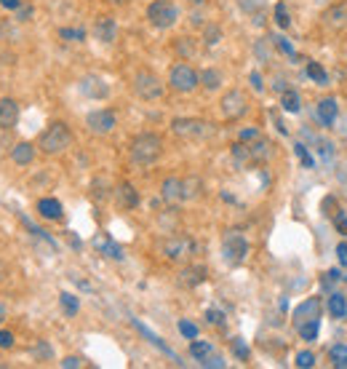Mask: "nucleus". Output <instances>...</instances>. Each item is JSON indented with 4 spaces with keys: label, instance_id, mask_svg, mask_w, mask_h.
Masks as SVG:
<instances>
[{
    "label": "nucleus",
    "instance_id": "1",
    "mask_svg": "<svg viewBox=\"0 0 347 369\" xmlns=\"http://www.w3.org/2000/svg\"><path fill=\"white\" fill-rule=\"evenodd\" d=\"M70 145H72V132H70V126L62 123V120L48 123L38 137V147L46 156H59V153H65Z\"/></svg>",
    "mask_w": 347,
    "mask_h": 369
},
{
    "label": "nucleus",
    "instance_id": "2",
    "mask_svg": "<svg viewBox=\"0 0 347 369\" xmlns=\"http://www.w3.org/2000/svg\"><path fill=\"white\" fill-rule=\"evenodd\" d=\"M160 153H163V139H160L158 134H139V137H133L131 142V161L133 163H139V166H150V163H155L160 158Z\"/></svg>",
    "mask_w": 347,
    "mask_h": 369
},
{
    "label": "nucleus",
    "instance_id": "3",
    "mask_svg": "<svg viewBox=\"0 0 347 369\" xmlns=\"http://www.w3.org/2000/svg\"><path fill=\"white\" fill-rule=\"evenodd\" d=\"M171 132L182 139H209L214 134V123L203 118H174Z\"/></svg>",
    "mask_w": 347,
    "mask_h": 369
},
{
    "label": "nucleus",
    "instance_id": "4",
    "mask_svg": "<svg viewBox=\"0 0 347 369\" xmlns=\"http://www.w3.org/2000/svg\"><path fill=\"white\" fill-rule=\"evenodd\" d=\"M147 19H150V25L158 27V30H169V27L176 25L179 8L174 6L171 0H152L147 6Z\"/></svg>",
    "mask_w": 347,
    "mask_h": 369
},
{
    "label": "nucleus",
    "instance_id": "5",
    "mask_svg": "<svg viewBox=\"0 0 347 369\" xmlns=\"http://www.w3.org/2000/svg\"><path fill=\"white\" fill-rule=\"evenodd\" d=\"M163 80L155 75V73H150V70H142V73H136L133 75V94L139 96V99H145V102H155L163 96Z\"/></svg>",
    "mask_w": 347,
    "mask_h": 369
},
{
    "label": "nucleus",
    "instance_id": "6",
    "mask_svg": "<svg viewBox=\"0 0 347 369\" xmlns=\"http://www.w3.org/2000/svg\"><path fill=\"white\" fill-rule=\"evenodd\" d=\"M198 83H200V75L190 65H185V62L174 65L171 73H169V86H171L174 92H179V94L195 92V89H198Z\"/></svg>",
    "mask_w": 347,
    "mask_h": 369
},
{
    "label": "nucleus",
    "instance_id": "7",
    "mask_svg": "<svg viewBox=\"0 0 347 369\" xmlns=\"http://www.w3.org/2000/svg\"><path fill=\"white\" fill-rule=\"evenodd\" d=\"M222 251H225V260L230 265H240L249 254V241L240 230H227L222 238Z\"/></svg>",
    "mask_w": 347,
    "mask_h": 369
},
{
    "label": "nucleus",
    "instance_id": "8",
    "mask_svg": "<svg viewBox=\"0 0 347 369\" xmlns=\"http://www.w3.org/2000/svg\"><path fill=\"white\" fill-rule=\"evenodd\" d=\"M192 251H195V241L190 236H171L163 244V254H166V260H171V263H182Z\"/></svg>",
    "mask_w": 347,
    "mask_h": 369
},
{
    "label": "nucleus",
    "instance_id": "9",
    "mask_svg": "<svg viewBox=\"0 0 347 369\" xmlns=\"http://www.w3.org/2000/svg\"><path fill=\"white\" fill-rule=\"evenodd\" d=\"M222 115L227 120H238L246 115V110H249V102H246V94L238 92V89H230V92L222 96Z\"/></svg>",
    "mask_w": 347,
    "mask_h": 369
},
{
    "label": "nucleus",
    "instance_id": "10",
    "mask_svg": "<svg viewBox=\"0 0 347 369\" xmlns=\"http://www.w3.org/2000/svg\"><path fill=\"white\" fill-rule=\"evenodd\" d=\"M323 27L332 30V32H342L347 30V0L345 3H332L326 11H323Z\"/></svg>",
    "mask_w": 347,
    "mask_h": 369
},
{
    "label": "nucleus",
    "instance_id": "11",
    "mask_svg": "<svg viewBox=\"0 0 347 369\" xmlns=\"http://www.w3.org/2000/svg\"><path fill=\"white\" fill-rule=\"evenodd\" d=\"M86 126L91 134H110L115 129V113L112 110H93L86 118Z\"/></svg>",
    "mask_w": 347,
    "mask_h": 369
},
{
    "label": "nucleus",
    "instance_id": "12",
    "mask_svg": "<svg viewBox=\"0 0 347 369\" xmlns=\"http://www.w3.org/2000/svg\"><path fill=\"white\" fill-rule=\"evenodd\" d=\"M93 38L99 40V43H115L118 38V22L112 19V16H96V22H93Z\"/></svg>",
    "mask_w": 347,
    "mask_h": 369
},
{
    "label": "nucleus",
    "instance_id": "13",
    "mask_svg": "<svg viewBox=\"0 0 347 369\" xmlns=\"http://www.w3.org/2000/svg\"><path fill=\"white\" fill-rule=\"evenodd\" d=\"M160 196L169 204H182L185 201V182L179 177H169L166 182L160 184Z\"/></svg>",
    "mask_w": 347,
    "mask_h": 369
},
{
    "label": "nucleus",
    "instance_id": "14",
    "mask_svg": "<svg viewBox=\"0 0 347 369\" xmlns=\"http://www.w3.org/2000/svg\"><path fill=\"white\" fill-rule=\"evenodd\" d=\"M80 92L86 94L89 99H105L110 89H107V83L99 75H86V78L80 80Z\"/></svg>",
    "mask_w": 347,
    "mask_h": 369
},
{
    "label": "nucleus",
    "instance_id": "15",
    "mask_svg": "<svg viewBox=\"0 0 347 369\" xmlns=\"http://www.w3.org/2000/svg\"><path fill=\"white\" fill-rule=\"evenodd\" d=\"M16 123H19V105H16V99H11V96L0 99V129H13Z\"/></svg>",
    "mask_w": 347,
    "mask_h": 369
},
{
    "label": "nucleus",
    "instance_id": "16",
    "mask_svg": "<svg viewBox=\"0 0 347 369\" xmlns=\"http://www.w3.org/2000/svg\"><path fill=\"white\" fill-rule=\"evenodd\" d=\"M115 201H118L120 209H136V206H139V193L133 190V184L120 182L118 187H115Z\"/></svg>",
    "mask_w": 347,
    "mask_h": 369
},
{
    "label": "nucleus",
    "instance_id": "17",
    "mask_svg": "<svg viewBox=\"0 0 347 369\" xmlns=\"http://www.w3.org/2000/svg\"><path fill=\"white\" fill-rule=\"evenodd\" d=\"M294 327H299V324H305L310 318H320V303L313 297V300H305V303L299 305L296 311H294Z\"/></svg>",
    "mask_w": 347,
    "mask_h": 369
},
{
    "label": "nucleus",
    "instance_id": "18",
    "mask_svg": "<svg viewBox=\"0 0 347 369\" xmlns=\"http://www.w3.org/2000/svg\"><path fill=\"white\" fill-rule=\"evenodd\" d=\"M206 276H209V270H206L203 265H190V268H185V270L179 273V284H182V287H198V284L206 281Z\"/></svg>",
    "mask_w": 347,
    "mask_h": 369
},
{
    "label": "nucleus",
    "instance_id": "19",
    "mask_svg": "<svg viewBox=\"0 0 347 369\" xmlns=\"http://www.w3.org/2000/svg\"><path fill=\"white\" fill-rule=\"evenodd\" d=\"M11 161L16 166H30V163L35 161V145H32V142H19V145H13Z\"/></svg>",
    "mask_w": 347,
    "mask_h": 369
},
{
    "label": "nucleus",
    "instance_id": "20",
    "mask_svg": "<svg viewBox=\"0 0 347 369\" xmlns=\"http://www.w3.org/2000/svg\"><path fill=\"white\" fill-rule=\"evenodd\" d=\"M249 150H251L254 166L265 163V161H270V156H273V145H270L267 139H262V137H256L254 142H249Z\"/></svg>",
    "mask_w": 347,
    "mask_h": 369
},
{
    "label": "nucleus",
    "instance_id": "21",
    "mask_svg": "<svg viewBox=\"0 0 347 369\" xmlns=\"http://www.w3.org/2000/svg\"><path fill=\"white\" fill-rule=\"evenodd\" d=\"M38 211L43 220H62V204L56 198H40L38 201Z\"/></svg>",
    "mask_w": 347,
    "mask_h": 369
},
{
    "label": "nucleus",
    "instance_id": "22",
    "mask_svg": "<svg viewBox=\"0 0 347 369\" xmlns=\"http://www.w3.org/2000/svg\"><path fill=\"white\" fill-rule=\"evenodd\" d=\"M334 118H336V99H334V96L320 99L318 102V120L329 129V126H334Z\"/></svg>",
    "mask_w": 347,
    "mask_h": 369
},
{
    "label": "nucleus",
    "instance_id": "23",
    "mask_svg": "<svg viewBox=\"0 0 347 369\" xmlns=\"http://www.w3.org/2000/svg\"><path fill=\"white\" fill-rule=\"evenodd\" d=\"M280 105L286 113H299L302 110V96L299 92H294V89H286V92L280 94Z\"/></svg>",
    "mask_w": 347,
    "mask_h": 369
},
{
    "label": "nucleus",
    "instance_id": "24",
    "mask_svg": "<svg viewBox=\"0 0 347 369\" xmlns=\"http://www.w3.org/2000/svg\"><path fill=\"white\" fill-rule=\"evenodd\" d=\"M296 330H299V337H302L305 343H313V340H318L320 318H310V321H305V324H299Z\"/></svg>",
    "mask_w": 347,
    "mask_h": 369
},
{
    "label": "nucleus",
    "instance_id": "25",
    "mask_svg": "<svg viewBox=\"0 0 347 369\" xmlns=\"http://www.w3.org/2000/svg\"><path fill=\"white\" fill-rule=\"evenodd\" d=\"M93 244H96V249L102 251V254L112 257V260H120V257H123V249H120L115 241H110V238H96Z\"/></svg>",
    "mask_w": 347,
    "mask_h": 369
},
{
    "label": "nucleus",
    "instance_id": "26",
    "mask_svg": "<svg viewBox=\"0 0 347 369\" xmlns=\"http://www.w3.org/2000/svg\"><path fill=\"white\" fill-rule=\"evenodd\" d=\"M200 86H206L209 92H216L222 86V73L219 70H203L200 73Z\"/></svg>",
    "mask_w": 347,
    "mask_h": 369
},
{
    "label": "nucleus",
    "instance_id": "27",
    "mask_svg": "<svg viewBox=\"0 0 347 369\" xmlns=\"http://www.w3.org/2000/svg\"><path fill=\"white\" fill-rule=\"evenodd\" d=\"M329 311H332L334 318H345L347 316V300L342 297V294L334 292L332 297H329Z\"/></svg>",
    "mask_w": 347,
    "mask_h": 369
},
{
    "label": "nucleus",
    "instance_id": "28",
    "mask_svg": "<svg viewBox=\"0 0 347 369\" xmlns=\"http://www.w3.org/2000/svg\"><path fill=\"white\" fill-rule=\"evenodd\" d=\"M329 356H332V364H334V367L345 369V367H347V345H342V343L332 345Z\"/></svg>",
    "mask_w": 347,
    "mask_h": 369
},
{
    "label": "nucleus",
    "instance_id": "29",
    "mask_svg": "<svg viewBox=\"0 0 347 369\" xmlns=\"http://www.w3.org/2000/svg\"><path fill=\"white\" fill-rule=\"evenodd\" d=\"M190 354H192V358L203 361L206 356H211L214 348H211V343H203V340H192V343H190Z\"/></svg>",
    "mask_w": 347,
    "mask_h": 369
},
{
    "label": "nucleus",
    "instance_id": "30",
    "mask_svg": "<svg viewBox=\"0 0 347 369\" xmlns=\"http://www.w3.org/2000/svg\"><path fill=\"white\" fill-rule=\"evenodd\" d=\"M59 303H62V308H65L67 316H75V313H78L80 303H78V297H75V294H70V292H62V294H59Z\"/></svg>",
    "mask_w": 347,
    "mask_h": 369
},
{
    "label": "nucleus",
    "instance_id": "31",
    "mask_svg": "<svg viewBox=\"0 0 347 369\" xmlns=\"http://www.w3.org/2000/svg\"><path fill=\"white\" fill-rule=\"evenodd\" d=\"M307 75L315 80V83H320V86L329 83V75H326V70H323L318 62H307Z\"/></svg>",
    "mask_w": 347,
    "mask_h": 369
},
{
    "label": "nucleus",
    "instance_id": "32",
    "mask_svg": "<svg viewBox=\"0 0 347 369\" xmlns=\"http://www.w3.org/2000/svg\"><path fill=\"white\" fill-rule=\"evenodd\" d=\"M32 356L38 358V361H51V356H53L51 345L46 343V340H38V343L32 345Z\"/></svg>",
    "mask_w": 347,
    "mask_h": 369
},
{
    "label": "nucleus",
    "instance_id": "33",
    "mask_svg": "<svg viewBox=\"0 0 347 369\" xmlns=\"http://www.w3.org/2000/svg\"><path fill=\"white\" fill-rule=\"evenodd\" d=\"M256 56H259L262 62H270V59H273V35H270V38H262L256 43Z\"/></svg>",
    "mask_w": 347,
    "mask_h": 369
},
{
    "label": "nucleus",
    "instance_id": "34",
    "mask_svg": "<svg viewBox=\"0 0 347 369\" xmlns=\"http://www.w3.org/2000/svg\"><path fill=\"white\" fill-rule=\"evenodd\" d=\"M185 182V201H190V198H195L203 190V182H200L198 177H187V180H182Z\"/></svg>",
    "mask_w": 347,
    "mask_h": 369
},
{
    "label": "nucleus",
    "instance_id": "35",
    "mask_svg": "<svg viewBox=\"0 0 347 369\" xmlns=\"http://www.w3.org/2000/svg\"><path fill=\"white\" fill-rule=\"evenodd\" d=\"M174 49H176V54L179 56H192V51H195V46H192V40L190 38H176V43H174Z\"/></svg>",
    "mask_w": 347,
    "mask_h": 369
},
{
    "label": "nucleus",
    "instance_id": "36",
    "mask_svg": "<svg viewBox=\"0 0 347 369\" xmlns=\"http://www.w3.org/2000/svg\"><path fill=\"white\" fill-rule=\"evenodd\" d=\"M219 40H222V30L214 27V25L206 27V32H203V43H206V46H216Z\"/></svg>",
    "mask_w": 347,
    "mask_h": 369
},
{
    "label": "nucleus",
    "instance_id": "37",
    "mask_svg": "<svg viewBox=\"0 0 347 369\" xmlns=\"http://www.w3.org/2000/svg\"><path fill=\"white\" fill-rule=\"evenodd\" d=\"M238 6L246 13H262V8H265V0H238Z\"/></svg>",
    "mask_w": 347,
    "mask_h": 369
},
{
    "label": "nucleus",
    "instance_id": "38",
    "mask_svg": "<svg viewBox=\"0 0 347 369\" xmlns=\"http://www.w3.org/2000/svg\"><path fill=\"white\" fill-rule=\"evenodd\" d=\"M275 22H278L280 30H286V27L292 25V19H289V11H286V3H278V6H275Z\"/></svg>",
    "mask_w": 347,
    "mask_h": 369
},
{
    "label": "nucleus",
    "instance_id": "39",
    "mask_svg": "<svg viewBox=\"0 0 347 369\" xmlns=\"http://www.w3.org/2000/svg\"><path fill=\"white\" fill-rule=\"evenodd\" d=\"M179 332L185 334L187 340H195V337H198V327H195L192 321H187V318H182V321H179Z\"/></svg>",
    "mask_w": 347,
    "mask_h": 369
},
{
    "label": "nucleus",
    "instance_id": "40",
    "mask_svg": "<svg viewBox=\"0 0 347 369\" xmlns=\"http://www.w3.org/2000/svg\"><path fill=\"white\" fill-rule=\"evenodd\" d=\"M296 367H299V369L315 367V354H310V351H302V354L296 356Z\"/></svg>",
    "mask_w": 347,
    "mask_h": 369
},
{
    "label": "nucleus",
    "instance_id": "41",
    "mask_svg": "<svg viewBox=\"0 0 347 369\" xmlns=\"http://www.w3.org/2000/svg\"><path fill=\"white\" fill-rule=\"evenodd\" d=\"M294 150H296V156L302 158V163H305L307 169H313V166H315V161H313V156L307 153V147L302 145V142H296V145H294Z\"/></svg>",
    "mask_w": 347,
    "mask_h": 369
},
{
    "label": "nucleus",
    "instance_id": "42",
    "mask_svg": "<svg viewBox=\"0 0 347 369\" xmlns=\"http://www.w3.org/2000/svg\"><path fill=\"white\" fill-rule=\"evenodd\" d=\"M273 43H275L280 51L286 54V56H296V51H294V46H292V43H289L286 38H280V35H273Z\"/></svg>",
    "mask_w": 347,
    "mask_h": 369
},
{
    "label": "nucleus",
    "instance_id": "43",
    "mask_svg": "<svg viewBox=\"0 0 347 369\" xmlns=\"http://www.w3.org/2000/svg\"><path fill=\"white\" fill-rule=\"evenodd\" d=\"M59 35H62L65 40H78V43L86 38V32H83L80 27H78V30H70V27H65V30H59Z\"/></svg>",
    "mask_w": 347,
    "mask_h": 369
},
{
    "label": "nucleus",
    "instance_id": "44",
    "mask_svg": "<svg viewBox=\"0 0 347 369\" xmlns=\"http://www.w3.org/2000/svg\"><path fill=\"white\" fill-rule=\"evenodd\" d=\"M334 227H336L342 236H347V217L342 214V211H336V214H334Z\"/></svg>",
    "mask_w": 347,
    "mask_h": 369
},
{
    "label": "nucleus",
    "instance_id": "45",
    "mask_svg": "<svg viewBox=\"0 0 347 369\" xmlns=\"http://www.w3.org/2000/svg\"><path fill=\"white\" fill-rule=\"evenodd\" d=\"M233 351H235V356L243 358V361L249 358V348H246V345L240 343V337H235V340H233Z\"/></svg>",
    "mask_w": 347,
    "mask_h": 369
},
{
    "label": "nucleus",
    "instance_id": "46",
    "mask_svg": "<svg viewBox=\"0 0 347 369\" xmlns=\"http://www.w3.org/2000/svg\"><path fill=\"white\" fill-rule=\"evenodd\" d=\"M0 348H3V351H11L13 348V334L11 332L0 330Z\"/></svg>",
    "mask_w": 347,
    "mask_h": 369
},
{
    "label": "nucleus",
    "instance_id": "47",
    "mask_svg": "<svg viewBox=\"0 0 347 369\" xmlns=\"http://www.w3.org/2000/svg\"><path fill=\"white\" fill-rule=\"evenodd\" d=\"M200 364H203V367H225V358L222 356H206L203 358V361H200Z\"/></svg>",
    "mask_w": 347,
    "mask_h": 369
},
{
    "label": "nucleus",
    "instance_id": "48",
    "mask_svg": "<svg viewBox=\"0 0 347 369\" xmlns=\"http://www.w3.org/2000/svg\"><path fill=\"white\" fill-rule=\"evenodd\" d=\"M30 16H32V6H25V3H22V6L16 8V19H19V22H27Z\"/></svg>",
    "mask_w": 347,
    "mask_h": 369
},
{
    "label": "nucleus",
    "instance_id": "49",
    "mask_svg": "<svg viewBox=\"0 0 347 369\" xmlns=\"http://www.w3.org/2000/svg\"><path fill=\"white\" fill-rule=\"evenodd\" d=\"M206 321H209V324H216V327H219V324L225 321V313H219V311H206Z\"/></svg>",
    "mask_w": 347,
    "mask_h": 369
},
{
    "label": "nucleus",
    "instance_id": "50",
    "mask_svg": "<svg viewBox=\"0 0 347 369\" xmlns=\"http://www.w3.org/2000/svg\"><path fill=\"white\" fill-rule=\"evenodd\" d=\"M256 137H259L256 129H243V132H240V142H254Z\"/></svg>",
    "mask_w": 347,
    "mask_h": 369
},
{
    "label": "nucleus",
    "instance_id": "51",
    "mask_svg": "<svg viewBox=\"0 0 347 369\" xmlns=\"http://www.w3.org/2000/svg\"><path fill=\"white\" fill-rule=\"evenodd\" d=\"M336 257H339V265L347 268V241H342V244L336 246Z\"/></svg>",
    "mask_w": 347,
    "mask_h": 369
},
{
    "label": "nucleus",
    "instance_id": "52",
    "mask_svg": "<svg viewBox=\"0 0 347 369\" xmlns=\"http://www.w3.org/2000/svg\"><path fill=\"white\" fill-rule=\"evenodd\" d=\"M62 367H65V369H72V367H83V358H78V356H67L65 361H62Z\"/></svg>",
    "mask_w": 347,
    "mask_h": 369
},
{
    "label": "nucleus",
    "instance_id": "53",
    "mask_svg": "<svg viewBox=\"0 0 347 369\" xmlns=\"http://www.w3.org/2000/svg\"><path fill=\"white\" fill-rule=\"evenodd\" d=\"M0 6H3V8H8V11H16V8L22 6V0H0Z\"/></svg>",
    "mask_w": 347,
    "mask_h": 369
},
{
    "label": "nucleus",
    "instance_id": "54",
    "mask_svg": "<svg viewBox=\"0 0 347 369\" xmlns=\"http://www.w3.org/2000/svg\"><path fill=\"white\" fill-rule=\"evenodd\" d=\"M251 86H254V92H262V89H265V83H262V78H259V73H251Z\"/></svg>",
    "mask_w": 347,
    "mask_h": 369
},
{
    "label": "nucleus",
    "instance_id": "55",
    "mask_svg": "<svg viewBox=\"0 0 347 369\" xmlns=\"http://www.w3.org/2000/svg\"><path fill=\"white\" fill-rule=\"evenodd\" d=\"M6 276H8V268H6V263H3V260H0V284H3V281H6Z\"/></svg>",
    "mask_w": 347,
    "mask_h": 369
},
{
    "label": "nucleus",
    "instance_id": "56",
    "mask_svg": "<svg viewBox=\"0 0 347 369\" xmlns=\"http://www.w3.org/2000/svg\"><path fill=\"white\" fill-rule=\"evenodd\" d=\"M6 316H8V308H6V305L0 303V324H3V321H6Z\"/></svg>",
    "mask_w": 347,
    "mask_h": 369
},
{
    "label": "nucleus",
    "instance_id": "57",
    "mask_svg": "<svg viewBox=\"0 0 347 369\" xmlns=\"http://www.w3.org/2000/svg\"><path fill=\"white\" fill-rule=\"evenodd\" d=\"M187 3H190V6H203L206 0H187Z\"/></svg>",
    "mask_w": 347,
    "mask_h": 369
},
{
    "label": "nucleus",
    "instance_id": "58",
    "mask_svg": "<svg viewBox=\"0 0 347 369\" xmlns=\"http://www.w3.org/2000/svg\"><path fill=\"white\" fill-rule=\"evenodd\" d=\"M110 3H118V6H126V3H131V0H110Z\"/></svg>",
    "mask_w": 347,
    "mask_h": 369
},
{
    "label": "nucleus",
    "instance_id": "59",
    "mask_svg": "<svg viewBox=\"0 0 347 369\" xmlns=\"http://www.w3.org/2000/svg\"><path fill=\"white\" fill-rule=\"evenodd\" d=\"M318 3H334V0H318Z\"/></svg>",
    "mask_w": 347,
    "mask_h": 369
}]
</instances>
